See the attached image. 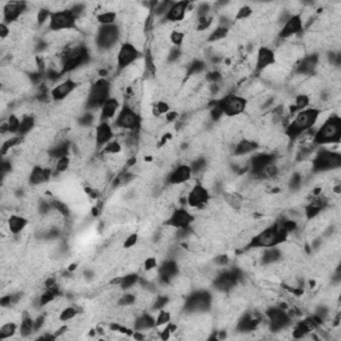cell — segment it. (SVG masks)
I'll list each match as a JSON object with an SVG mask.
<instances>
[{
    "instance_id": "obj_13",
    "label": "cell",
    "mask_w": 341,
    "mask_h": 341,
    "mask_svg": "<svg viewBox=\"0 0 341 341\" xmlns=\"http://www.w3.org/2000/svg\"><path fill=\"white\" fill-rule=\"evenodd\" d=\"M193 221H195V216L184 207H180L169 213L167 219V225L174 230H191Z\"/></svg>"
},
{
    "instance_id": "obj_1",
    "label": "cell",
    "mask_w": 341,
    "mask_h": 341,
    "mask_svg": "<svg viewBox=\"0 0 341 341\" xmlns=\"http://www.w3.org/2000/svg\"><path fill=\"white\" fill-rule=\"evenodd\" d=\"M290 235L287 234L284 226L281 224V220L278 219L272 224V225L263 228L257 234L253 235L249 239L248 247L252 249H265L271 247H277L288 241Z\"/></svg>"
},
{
    "instance_id": "obj_35",
    "label": "cell",
    "mask_w": 341,
    "mask_h": 341,
    "mask_svg": "<svg viewBox=\"0 0 341 341\" xmlns=\"http://www.w3.org/2000/svg\"><path fill=\"white\" fill-rule=\"evenodd\" d=\"M311 95L309 93H299L297 96H295V103H293V107L296 108L297 112L303 111V109H307L309 105H311Z\"/></svg>"
},
{
    "instance_id": "obj_3",
    "label": "cell",
    "mask_w": 341,
    "mask_h": 341,
    "mask_svg": "<svg viewBox=\"0 0 341 341\" xmlns=\"http://www.w3.org/2000/svg\"><path fill=\"white\" fill-rule=\"evenodd\" d=\"M341 137V119L338 115H329L316 128L313 144L316 147H325L330 144H338Z\"/></svg>"
},
{
    "instance_id": "obj_46",
    "label": "cell",
    "mask_w": 341,
    "mask_h": 341,
    "mask_svg": "<svg viewBox=\"0 0 341 341\" xmlns=\"http://www.w3.org/2000/svg\"><path fill=\"white\" fill-rule=\"evenodd\" d=\"M170 303V297L169 296H164V295H160V296L155 297L151 303V308H152L153 311H160V309H164V308H167L168 304Z\"/></svg>"
},
{
    "instance_id": "obj_5",
    "label": "cell",
    "mask_w": 341,
    "mask_h": 341,
    "mask_svg": "<svg viewBox=\"0 0 341 341\" xmlns=\"http://www.w3.org/2000/svg\"><path fill=\"white\" fill-rule=\"evenodd\" d=\"M112 96V84L107 79H97L89 87L87 97H85V109L95 111L103 107V104Z\"/></svg>"
},
{
    "instance_id": "obj_47",
    "label": "cell",
    "mask_w": 341,
    "mask_h": 341,
    "mask_svg": "<svg viewBox=\"0 0 341 341\" xmlns=\"http://www.w3.org/2000/svg\"><path fill=\"white\" fill-rule=\"evenodd\" d=\"M95 123V115H93V111H85L83 115H80L78 118V124L82 128H88Z\"/></svg>"
},
{
    "instance_id": "obj_36",
    "label": "cell",
    "mask_w": 341,
    "mask_h": 341,
    "mask_svg": "<svg viewBox=\"0 0 341 341\" xmlns=\"http://www.w3.org/2000/svg\"><path fill=\"white\" fill-rule=\"evenodd\" d=\"M52 209L56 212V213H59L62 217H70L71 216V209L68 207L67 203H64L63 200H59V199H53L51 201Z\"/></svg>"
},
{
    "instance_id": "obj_14",
    "label": "cell",
    "mask_w": 341,
    "mask_h": 341,
    "mask_svg": "<svg viewBox=\"0 0 341 341\" xmlns=\"http://www.w3.org/2000/svg\"><path fill=\"white\" fill-rule=\"evenodd\" d=\"M28 4L24 2H8L2 4V19L3 23L11 26L12 23L19 22L28 10Z\"/></svg>"
},
{
    "instance_id": "obj_24",
    "label": "cell",
    "mask_w": 341,
    "mask_h": 341,
    "mask_svg": "<svg viewBox=\"0 0 341 341\" xmlns=\"http://www.w3.org/2000/svg\"><path fill=\"white\" fill-rule=\"evenodd\" d=\"M52 172H53V167H44L40 164H36L30 172L28 176V182L32 187H37L44 184L51 179Z\"/></svg>"
},
{
    "instance_id": "obj_32",
    "label": "cell",
    "mask_w": 341,
    "mask_h": 341,
    "mask_svg": "<svg viewBox=\"0 0 341 341\" xmlns=\"http://www.w3.org/2000/svg\"><path fill=\"white\" fill-rule=\"evenodd\" d=\"M32 332H35V319L32 316H26L19 326V333L22 337H28Z\"/></svg>"
},
{
    "instance_id": "obj_23",
    "label": "cell",
    "mask_w": 341,
    "mask_h": 341,
    "mask_svg": "<svg viewBox=\"0 0 341 341\" xmlns=\"http://www.w3.org/2000/svg\"><path fill=\"white\" fill-rule=\"evenodd\" d=\"M115 136V131L108 122H100L95 130V144L96 147H105Z\"/></svg>"
},
{
    "instance_id": "obj_10",
    "label": "cell",
    "mask_w": 341,
    "mask_h": 341,
    "mask_svg": "<svg viewBox=\"0 0 341 341\" xmlns=\"http://www.w3.org/2000/svg\"><path fill=\"white\" fill-rule=\"evenodd\" d=\"M141 56L140 49L137 48L136 45H134L131 41H124L119 45L118 48V53H116V66L122 71L130 68L131 66H134L136 62H139Z\"/></svg>"
},
{
    "instance_id": "obj_27",
    "label": "cell",
    "mask_w": 341,
    "mask_h": 341,
    "mask_svg": "<svg viewBox=\"0 0 341 341\" xmlns=\"http://www.w3.org/2000/svg\"><path fill=\"white\" fill-rule=\"evenodd\" d=\"M118 11L116 10H101L96 16H95V20H96L100 26H112V24H116V20H118Z\"/></svg>"
},
{
    "instance_id": "obj_4",
    "label": "cell",
    "mask_w": 341,
    "mask_h": 341,
    "mask_svg": "<svg viewBox=\"0 0 341 341\" xmlns=\"http://www.w3.org/2000/svg\"><path fill=\"white\" fill-rule=\"evenodd\" d=\"M311 160V167L313 174H325L334 172L341 167V155L338 151L330 149L328 145L320 147Z\"/></svg>"
},
{
    "instance_id": "obj_28",
    "label": "cell",
    "mask_w": 341,
    "mask_h": 341,
    "mask_svg": "<svg viewBox=\"0 0 341 341\" xmlns=\"http://www.w3.org/2000/svg\"><path fill=\"white\" fill-rule=\"evenodd\" d=\"M36 126V118L32 113H24L20 123V130H19L18 136H27L32 132V130Z\"/></svg>"
},
{
    "instance_id": "obj_50",
    "label": "cell",
    "mask_w": 341,
    "mask_h": 341,
    "mask_svg": "<svg viewBox=\"0 0 341 341\" xmlns=\"http://www.w3.org/2000/svg\"><path fill=\"white\" fill-rule=\"evenodd\" d=\"M10 36H11V26L2 22V24H0V39L4 41Z\"/></svg>"
},
{
    "instance_id": "obj_30",
    "label": "cell",
    "mask_w": 341,
    "mask_h": 341,
    "mask_svg": "<svg viewBox=\"0 0 341 341\" xmlns=\"http://www.w3.org/2000/svg\"><path fill=\"white\" fill-rule=\"evenodd\" d=\"M140 282V276L137 273H127L119 278V288L122 291H128L131 288H134Z\"/></svg>"
},
{
    "instance_id": "obj_34",
    "label": "cell",
    "mask_w": 341,
    "mask_h": 341,
    "mask_svg": "<svg viewBox=\"0 0 341 341\" xmlns=\"http://www.w3.org/2000/svg\"><path fill=\"white\" fill-rule=\"evenodd\" d=\"M189 167L192 169L193 176H199V175H203L204 170H207L208 161L205 157H196V159L191 160Z\"/></svg>"
},
{
    "instance_id": "obj_19",
    "label": "cell",
    "mask_w": 341,
    "mask_h": 341,
    "mask_svg": "<svg viewBox=\"0 0 341 341\" xmlns=\"http://www.w3.org/2000/svg\"><path fill=\"white\" fill-rule=\"evenodd\" d=\"M189 6H191V2H175V3H172L169 11H168V14L163 20L168 23H178V24H180L188 16Z\"/></svg>"
},
{
    "instance_id": "obj_12",
    "label": "cell",
    "mask_w": 341,
    "mask_h": 341,
    "mask_svg": "<svg viewBox=\"0 0 341 341\" xmlns=\"http://www.w3.org/2000/svg\"><path fill=\"white\" fill-rule=\"evenodd\" d=\"M211 201L209 189L203 183H196L187 195V203L193 209H203Z\"/></svg>"
},
{
    "instance_id": "obj_33",
    "label": "cell",
    "mask_w": 341,
    "mask_h": 341,
    "mask_svg": "<svg viewBox=\"0 0 341 341\" xmlns=\"http://www.w3.org/2000/svg\"><path fill=\"white\" fill-rule=\"evenodd\" d=\"M187 32H184L180 28H175V30L169 31V35H168V39H169L170 44L174 47H178V48H182V45H184L186 43Z\"/></svg>"
},
{
    "instance_id": "obj_48",
    "label": "cell",
    "mask_w": 341,
    "mask_h": 341,
    "mask_svg": "<svg viewBox=\"0 0 341 341\" xmlns=\"http://www.w3.org/2000/svg\"><path fill=\"white\" fill-rule=\"evenodd\" d=\"M157 267H159V264H157V259L155 256H148L143 261V268L145 272H155Z\"/></svg>"
},
{
    "instance_id": "obj_39",
    "label": "cell",
    "mask_w": 341,
    "mask_h": 341,
    "mask_svg": "<svg viewBox=\"0 0 341 341\" xmlns=\"http://www.w3.org/2000/svg\"><path fill=\"white\" fill-rule=\"evenodd\" d=\"M16 332H18V325H16V323H14V321H8V323L3 324L2 328H0V338H2V340L11 338Z\"/></svg>"
},
{
    "instance_id": "obj_29",
    "label": "cell",
    "mask_w": 341,
    "mask_h": 341,
    "mask_svg": "<svg viewBox=\"0 0 341 341\" xmlns=\"http://www.w3.org/2000/svg\"><path fill=\"white\" fill-rule=\"evenodd\" d=\"M228 36H230V27L217 26L211 32H208L207 41L208 43H219Z\"/></svg>"
},
{
    "instance_id": "obj_42",
    "label": "cell",
    "mask_w": 341,
    "mask_h": 341,
    "mask_svg": "<svg viewBox=\"0 0 341 341\" xmlns=\"http://www.w3.org/2000/svg\"><path fill=\"white\" fill-rule=\"evenodd\" d=\"M253 12H255L253 11V8L251 7V6H248V4L240 6V7L236 10L234 20H236V22H239V20H247V19H249L253 15Z\"/></svg>"
},
{
    "instance_id": "obj_11",
    "label": "cell",
    "mask_w": 341,
    "mask_h": 341,
    "mask_svg": "<svg viewBox=\"0 0 341 341\" xmlns=\"http://www.w3.org/2000/svg\"><path fill=\"white\" fill-rule=\"evenodd\" d=\"M265 317L268 319V329L271 332H280V330L287 329L292 320L291 316L288 315V311L278 305L268 308L265 312Z\"/></svg>"
},
{
    "instance_id": "obj_6",
    "label": "cell",
    "mask_w": 341,
    "mask_h": 341,
    "mask_svg": "<svg viewBox=\"0 0 341 341\" xmlns=\"http://www.w3.org/2000/svg\"><path fill=\"white\" fill-rule=\"evenodd\" d=\"M120 36H122V30L118 24L100 26L99 28H96L93 43H95L97 51L109 52L118 47Z\"/></svg>"
},
{
    "instance_id": "obj_38",
    "label": "cell",
    "mask_w": 341,
    "mask_h": 341,
    "mask_svg": "<svg viewBox=\"0 0 341 341\" xmlns=\"http://www.w3.org/2000/svg\"><path fill=\"white\" fill-rule=\"evenodd\" d=\"M20 143H22V136H12L10 139H3V144H2V155H3V157L7 156V153L11 149H15V147H18Z\"/></svg>"
},
{
    "instance_id": "obj_40",
    "label": "cell",
    "mask_w": 341,
    "mask_h": 341,
    "mask_svg": "<svg viewBox=\"0 0 341 341\" xmlns=\"http://www.w3.org/2000/svg\"><path fill=\"white\" fill-rule=\"evenodd\" d=\"M136 303H137V296L135 295V293H131V292L123 293L122 296L118 297V300H116V304L119 305V307H124V308L132 307V305H135Z\"/></svg>"
},
{
    "instance_id": "obj_43",
    "label": "cell",
    "mask_w": 341,
    "mask_h": 341,
    "mask_svg": "<svg viewBox=\"0 0 341 341\" xmlns=\"http://www.w3.org/2000/svg\"><path fill=\"white\" fill-rule=\"evenodd\" d=\"M123 152V144L119 140L109 141L103 148V155H120Z\"/></svg>"
},
{
    "instance_id": "obj_15",
    "label": "cell",
    "mask_w": 341,
    "mask_h": 341,
    "mask_svg": "<svg viewBox=\"0 0 341 341\" xmlns=\"http://www.w3.org/2000/svg\"><path fill=\"white\" fill-rule=\"evenodd\" d=\"M304 30V20L301 18L300 14H295L287 20L277 32V37L281 40H290L292 37H296L297 35L303 32Z\"/></svg>"
},
{
    "instance_id": "obj_17",
    "label": "cell",
    "mask_w": 341,
    "mask_h": 341,
    "mask_svg": "<svg viewBox=\"0 0 341 341\" xmlns=\"http://www.w3.org/2000/svg\"><path fill=\"white\" fill-rule=\"evenodd\" d=\"M79 83L75 82L74 79L68 76L67 79H64L63 82L58 83V84L51 88V100L53 101H63L66 100L68 96H71L75 91L78 89Z\"/></svg>"
},
{
    "instance_id": "obj_37",
    "label": "cell",
    "mask_w": 341,
    "mask_h": 341,
    "mask_svg": "<svg viewBox=\"0 0 341 341\" xmlns=\"http://www.w3.org/2000/svg\"><path fill=\"white\" fill-rule=\"evenodd\" d=\"M80 312H82V309L78 307H66L60 311L59 320L60 321H63V323H66V321H71V320H74L75 317L80 313Z\"/></svg>"
},
{
    "instance_id": "obj_8",
    "label": "cell",
    "mask_w": 341,
    "mask_h": 341,
    "mask_svg": "<svg viewBox=\"0 0 341 341\" xmlns=\"http://www.w3.org/2000/svg\"><path fill=\"white\" fill-rule=\"evenodd\" d=\"M220 107L222 108V113L226 118H239L247 111L248 108V99L241 95H235V93H228L224 95L220 99H217Z\"/></svg>"
},
{
    "instance_id": "obj_51",
    "label": "cell",
    "mask_w": 341,
    "mask_h": 341,
    "mask_svg": "<svg viewBox=\"0 0 341 341\" xmlns=\"http://www.w3.org/2000/svg\"><path fill=\"white\" fill-rule=\"evenodd\" d=\"M213 263L217 265V267H226L230 264V257L226 255H217L213 259Z\"/></svg>"
},
{
    "instance_id": "obj_26",
    "label": "cell",
    "mask_w": 341,
    "mask_h": 341,
    "mask_svg": "<svg viewBox=\"0 0 341 341\" xmlns=\"http://www.w3.org/2000/svg\"><path fill=\"white\" fill-rule=\"evenodd\" d=\"M134 329L135 332H147V330L152 329L155 328L156 323H155V317L152 315H149V313H141L140 316H137L136 319L134 320Z\"/></svg>"
},
{
    "instance_id": "obj_49",
    "label": "cell",
    "mask_w": 341,
    "mask_h": 341,
    "mask_svg": "<svg viewBox=\"0 0 341 341\" xmlns=\"http://www.w3.org/2000/svg\"><path fill=\"white\" fill-rule=\"evenodd\" d=\"M137 241H139V235L137 234H131L127 236V239L123 243V248L131 249L134 248L135 245H137Z\"/></svg>"
},
{
    "instance_id": "obj_21",
    "label": "cell",
    "mask_w": 341,
    "mask_h": 341,
    "mask_svg": "<svg viewBox=\"0 0 341 341\" xmlns=\"http://www.w3.org/2000/svg\"><path fill=\"white\" fill-rule=\"evenodd\" d=\"M192 178V169L189 167V164H180L169 174L168 183L170 186H182V184L188 183Z\"/></svg>"
},
{
    "instance_id": "obj_25",
    "label": "cell",
    "mask_w": 341,
    "mask_h": 341,
    "mask_svg": "<svg viewBox=\"0 0 341 341\" xmlns=\"http://www.w3.org/2000/svg\"><path fill=\"white\" fill-rule=\"evenodd\" d=\"M28 226V219L22 215H10L7 219V230L10 234L20 235Z\"/></svg>"
},
{
    "instance_id": "obj_18",
    "label": "cell",
    "mask_w": 341,
    "mask_h": 341,
    "mask_svg": "<svg viewBox=\"0 0 341 341\" xmlns=\"http://www.w3.org/2000/svg\"><path fill=\"white\" fill-rule=\"evenodd\" d=\"M277 160V155L274 152H257L249 157V174H257L260 170H263L264 168H267L268 165L276 163Z\"/></svg>"
},
{
    "instance_id": "obj_9",
    "label": "cell",
    "mask_w": 341,
    "mask_h": 341,
    "mask_svg": "<svg viewBox=\"0 0 341 341\" xmlns=\"http://www.w3.org/2000/svg\"><path fill=\"white\" fill-rule=\"evenodd\" d=\"M115 127L119 131L127 132V131H140L141 127V116L139 112L128 104H124L120 108L119 113L115 118Z\"/></svg>"
},
{
    "instance_id": "obj_7",
    "label": "cell",
    "mask_w": 341,
    "mask_h": 341,
    "mask_svg": "<svg viewBox=\"0 0 341 341\" xmlns=\"http://www.w3.org/2000/svg\"><path fill=\"white\" fill-rule=\"evenodd\" d=\"M76 22H78V16L75 15L70 8H63L60 11L52 12L48 23V30L52 34L76 30Z\"/></svg>"
},
{
    "instance_id": "obj_52",
    "label": "cell",
    "mask_w": 341,
    "mask_h": 341,
    "mask_svg": "<svg viewBox=\"0 0 341 341\" xmlns=\"http://www.w3.org/2000/svg\"><path fill=\"white\" fill-rule=\"evenodd\" d=\"M179 118H180V115H179V112L178 111H174V109H170V111L168 112L167 115L164 116V120H165V123H167V124H170V123L179 122Z\"/></svg>"
},
{
    "instance_id": "obj_2",
    "label": "cell",
    "mask_w": 341,
    "mask_h": 341,
    "mask_svg": "<svg viewBox=\"0 0 341 341\" xmlns=\"http://www.w3.org/2000/svg\"><path fill=\"white\" fill-rule=\"evenodd\" d=\"M320 116H321V109L319 107H308L307 109L297 112L284 130L286 136L290 137L291 141H296L305 131L312 130L319 124Z\"/></svg>"
},
{
    "instance_id": "obj_45",
    "label": "cell",
    "mask_w": 341,
    "mask_h": 341,
    "mask_svg": "<svg viewBox=\"0 0 341 341\" xmlns=\"http://www.w3.org/2000/svg\"><path fill=\"white\" fill-rule=\"evenodd\" d=\"M170 317H172V313H170L168 309H160L157 311V315L155 316V323L156 326H164L167 325L168 323L170 321Z\"/></svg>"
},
{
    "instance_id": "obj_22",
    "label": "cell",
    "mask_w": 341,
    "mask_h": 341,
    "mask_svg": "<svg viewBox=\"0 0 341 341\" xmlns=\"http://www.w3.org/2000/svg\"><path fill=\"white\" fill-rule=\"evenodd\" d=\"M120 108H122V101L120 99L115 96H111L105 103L103 104V107L99 111V119L100 122H108L109 120L115 119L116 115L119 113Z\"/></svg>"
},
{
    "instance_id": "obj_20",
    "label": "cell",
    "mask_w": 341,
    "mask_h": 341,
    "mask_svg": "<svg viewBox=\"0 0 341 341\" xmlns=\"http://www.w3.org/2000/svg\"><path fill=\"white\" fill-rule=\"evenodd\" d=\"M259 148V143L256 141V139H239L236 141V144L234 145L232 153L235 157H248L249 155H252Z\"/></svg>"
},
{
    "instance_id": "obj_31",
    "label": "cell",
    "mask_w": 341,
    "mask_h": 341,
    "mask_svg": "<svg viewBox=\"0 0 341 341\" xmlns=\"http://www.w3.org/2000/svg\"><path fill=\"white\" fill-rule=\"evenodd\" d=\"M215 22V18L212 14L205 16H200V18H196V22H195V31L196 32H207L212 28V24Z\"/></svg>"
},
{
    "instance_id": "obj_44",
    "label": "cell",
    "mask_w": 341,
    "mask_h": 341,
    "mask_svg": "<svg viewBox=\"0 0 341 341\" xmlns=\"http://www.w3.org/2000/svg\"><path fill=\"white\" fill-rule=\"evenodd\" d=\"M71 167V157L70 156H64L60 159L53 161V168H55L56 174H64L66 170L70 169Z\"/></svg>"
},
{
    "instance_id": "obj_16",
    "label": "cell",
    "mask_w": 341,
    "mask_h": 341,
    "mask_svg": "<svg viewBox=\"0 0 341 341\" xmlns=\"http://www.w3.org/2000/svg\"><path fill=\"white\" fill-rule=\"evenodd\" d=\"M255 70L257 72H263L269 67L277 64V58H276V51L268 45H263L257 49L255 55Z\"/></svg>"
},
{
    "instance_id": "obj_41",
    "label": "cell",
    "mask_w": 341,
    "mask_h": 341,
    "mask_svg": "<svg viewBox=\"0 0 341 341\" xmlns=\"http://www.w3.org/2000/svg\"><path fill=\"white\" fill-rule=\"evenodd\" d=\"M7 126L8 131H10V135H19V130H20V123H22V118H19L16 113H11V115L7 118Z\"/></svg>"
}]
</instances>
